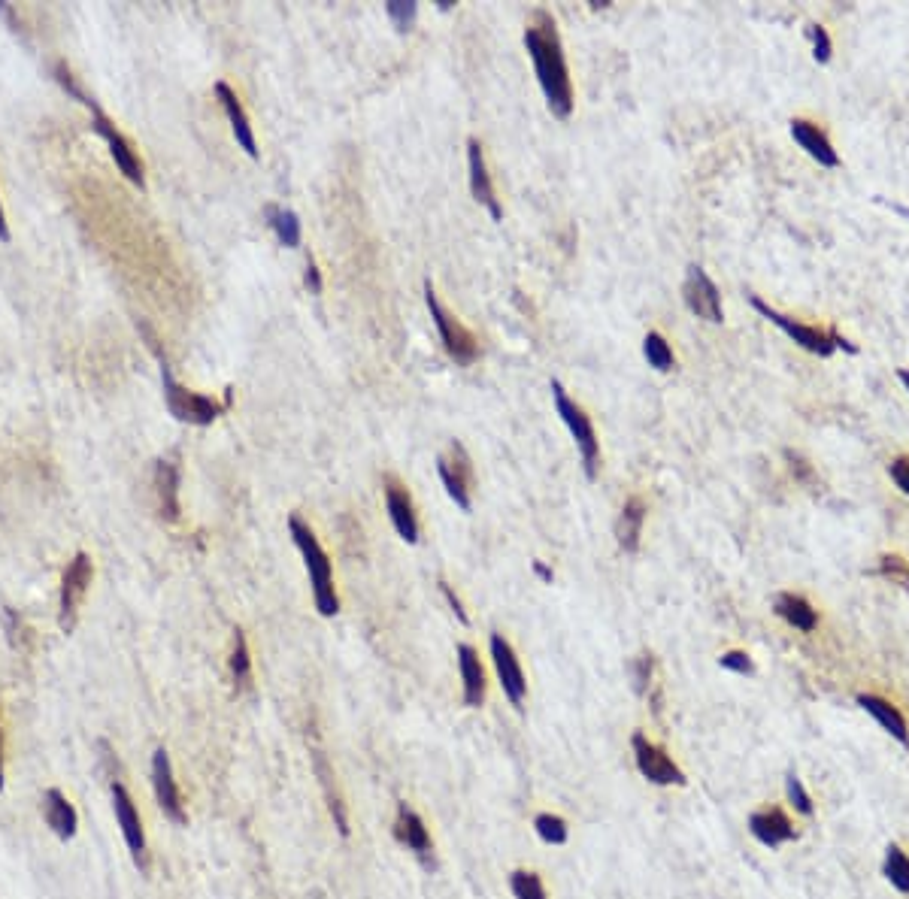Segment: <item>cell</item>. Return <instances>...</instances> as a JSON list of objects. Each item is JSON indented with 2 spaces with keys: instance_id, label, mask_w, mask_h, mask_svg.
Listing matches in <instances>:
<instances>
[{
  "instance_id": "46",
  "label": "cell",
  "mask_w": 909,
  "mask_h": 899,
  "mask_svg": "<svg viewBox=\"0 0 909 899\" xmlns=\"http://www.w3.org/2000/svg\"><path fill=\"white\" fill-rule=\"evenodd\" d=\"M0 791H4V733H0Z\"/></svg>"
},
{
  "instance_id": "40",
  "label": "cell",
  "mask_w": 909,
  "mask_h": 899,
  "mask_svg": "<svg viewBox=\"0 0 909 899\" xmlns=\"http://www.w3.org/2000/svg\"><path fill=\"white\" fill-rule=\"evenodd\" d=\"M810 40H813V55L819 64L831 61V37L822 25H810Z\"/></svg>"
},
{
  "instance_id": "24",
  "label": "cell",
  "mask_w": 909,
  "mask_h": 899,
  "mask_svg": "<svg viewBox=\"0 0 909 899\" xmlns=\"http://www.w3.org/2000/svg\"><path fill=\"white\" fill-rule=\"evenodd\" d=\"M458 666L464 679V706L476 709L485 700V669L473 645H458Z\"/></svg>"
},
{
  "instance_id": "37",
  "label": "cell",
  "mask_w": 909,
  "mask_h": 899,
  "mask_svg": "<svg viewBox=\"0 0 909 899\" xmlns=\"http://www.w3.org/2000/svg\"><path fill=\"white\" fill-rule=\"evenodd\" d=\"M652 666H655V660H652V654H649V651H643L640 657H634V660H631V679H634V691H637L640 697H646V694H649Z\"/></svg>"
},
{
  "instance_id": "35",
  "label": "cell",
  "mask_w": 909,
  "mask_h": 899,
  "mask_svg": "<svg viewBox=\"0 0 909 899\" xmlns=\"http://www.w3.org/2000/svg\"><path fill=\"white\" fill-rule=\"evenodd\" d=\"M385 13H388V19L394 22L397 31H410L416 16H419V4H413V0H388Z\"/></svg>"
},
{
  "instance_id": "42",
  "label": "cell",
  "mask_w": 909,
  "mask_h": 899,
  "mask_svg": "<svg viewBox=\"0 0 909 899\" xmlns=\"http://www.w3.org/2000/svg\"><path fill=\"white\" fill-rule=\"evenodd\" d=\"M440 591H443V597L449 600V606H452V612H455V618L461 621V624H467V612H464V606H461V597L446 585V582H440Z\"/></svg>"
},
{
  "instance_id": "44",
  "label": "cell",
  "mask_w": 909,
  "mask_h": 899,
  "mask_svg": "<svg viewBox=\"0 0 909 899\" xmlns=\"http://www.w3.org/2000/svg\"><path fill=\"white\" fill-rule=\"evenodd\" d=\"M534 573H537V576H540L543 582H552V570H549V567L543 564V560H537V564H534Z\"/></svg>"
},
{
  "instance_id": "34",
  "label": "cell",
  "mask_w": 909,
  "mask_h": 899,
  "mask_svg": "<svg viewBox=\"0 0 909 899\" xmlns=\"http://www.w3.org/2000/svg\"><path fill=\"white\" fill-rule=\"evenodd\" d=\"M785 794H788V803L794 806V812H797V815H803V818H813V815H816L813 797L806 794L803 781H800V775H797L794 769L785 775Z\"/></svg>"
},
{
  "instance_id": "12",
  "label": "cell",
  "mask_w": 909,
  "mask_h": 899,
  "mask_svg": "<svg viewBox=\"0 0 909 899\" xmlns=\"http://www.w3.org/2000/svg\"><path fill=\"white\" fill-rule=\"evenodd\" d=\"M91 116H94V131L107 140V146H110V155H113V161H116V167L125 173V179H131L134 185H140L143 188V182H146V176H143V164H140V158H137V152L131 149V143L116 131V125L104 116V109H100L97 103L91 106Z\"/></svg>"
},
{
  "instance_id": "4",
  "label": "cell",
  "mask_w": 909,
  "mask_h": 899,
  "mask_svg": "<svg viewBox=\"0 0 909 899\" xmlns=\"http://www.w3.org/2000/svg\"><path fill=\"white\" fill-rule=\"evenodd\" d=\"M161 382H164V400H167V409H170V415L176 418V421H185V424H197V427H204V424H213L219 415H222V409H228V403H216L213 397H204V394H191V391H185L176 379H173V373H170V367L167 364H161Z\"/></svg>"
},
{
  "instance_id": "13",
  "label": "cell",
  "mask_w": 909,
  "mask_h": 899,
  "mask_svg": "<svg viewBox=\"0 0 909 899\" xmlns=\"http://www.w3.org/2000/svg\"><path fill=\"white\" fill-rule=\"evenodd\" d=\"M437 473L446 485V494L455 500L461 512H470V485H473V467L461 442H452V458H437Z\"/></svg>"
},
{
  "instance_id": "3",
  "label": "cell",
  "mask_w": 909,
  "mask_h": 899,
  "mask_svg": "<svg viewBox=\"0 0 909 899\" xmlns=\"http://www.w3.org/2000/svg\"><path fill=\"white\" fill-rule=\"evenodd\" d=\"M552 400H555V409L561 415V421L567 424L570 436L576 439V448L582 455V467H585V476L594 479L597 476V461H600V442H597V433H594V424L591 418L582 412V406H576L567 391L561 388V382H552Z\"/></svg>"
},
{
  "instance_id": "41",
  "label": "cell",
  "mask_w": 909,
  "mask_h": 899,
  "mask_svg": "<svg viewBox=\"0 0 909 899\" xmlns=\"http://www.w3.org/2000/svg\"><path fill=\"white\" fill-rule=\"evenodd\" d=\"M888 476H891V482L909 497V458H897V461L888 467Z\"/></svg>"
},
{
  "instance_id": "26",
  "label": "cell",
  "mask_w": 909,
  "mask_h": 899,
  "mask_svg": "<svg viewBox=\"0 0 909 899\" xmlns=\"http://www.w3.org/2000/svg\"><path fill=\"white\" fill-rule=\"evenodd\" d=\"M643 521H646V503L640 497H631L622 506V515L616 521V539L622 545V551L634 554L640 548V536H643Z\"/></svg>"
},
{
  "instance_id": "21",
  "label": "cell",
  "mask_w": 909,
  "mask_h": 899,
  "mask_svg": "<svg viewBox=\"0 0 909 899\" xmlns=\"http://www.w3.org/2000/svg\"><path fill=\"white\" fill-rule=\"evenodd\" d=\"M216 94H219V100H222V106H225V112H228V122H231V128H234L237 143L246 149L249 158H258V143H255V134H252V125H249V119H246V112H243V106H240V100H237V91H234L228 82H216Z\"/></svg>"
},
{
  "instance_id": "45",
  "label": "cell",
  "mask_w": 909,
  "mask_h": 899,
  "mask_svg": "<svg viewBox=\"0 0 909 899\" xmlns=\"http://www.w3.org/2000/svg\"><path fill=\"white\" fill-rule=\"evenodd\" d=\"M0 240H10V228H7V218H4V206H0Z\"/></svg>"
},
{
  "instance_id": "1",
  "label": "cell",
  "mask_w": 909,
  "mask_h": 899,
  "mask_svg": "<svg viewBox=\"0 0 909 899\" xmlns=\"http://www.w3.org/2000/svg\"><path fill=\"white\" fill-rule=\"evenodd\" d=\"M525 46L534 61L540 88L546 94V103L552 109V116L567 119L573 112V85L567 73V61L561 52V40L555 31V19L546 10L534 13V25L525 31Z\"/></svg>"
},
{
  "instance_id": "9",
  "label": "cell",
  "mask_w": 909,
  "mask_h": 899,
  "mask_svg": "<svg viewBox=\"0 0 909 899\" xmlns=\"http://www.w3.org/2000/svg\"><path fill=\"white\" fill-rule=\"evenodd\" d=\"M491 660H494V669H497V679H500V688L507 694V700L522 709L525 697H528V682H525V672H522V663L513 651V645L503 639L500 633H491Z\"/></svg>"
},
{
  "instance_id": "36",
  "label": "cell",
  "mask_w": 909,
  "mask_h": 899,
  "mask_svg": "<svg viewBox=\"0 0 909 899\" xmlns=\"http://www.w3.org/2000/svg\"><path fill=\"white\" fill-rule=\"evenodd\" d=\"M879 576H885L888 582H894V585H900L903 591H909V564H906L903 557L885 554V557L879 560Z\"/></svg>"
},
{
  "instance_id": "6",
  "label": "cell",
  "mask_w": 909,
  "mask_h": 899,
  "mask_svg": "<svg viewBox=\"0 0 909 899\" xmlns=\"http://www.w3.org/2000/svg\"><path fill=\"white\" fill-rule=\"evenodd\" d=\"M752 306L767 318V321H773L782 333H788L791 340L800 346V349H806V352H813V355H819V358H831L834 355V349H837V343H834V333L837 330H822V327H810V324H800V321H794V318H788V315H782V312H776L773 306H767L761 297H752Z\"/></svg>"
},
{
  "instance_id": "8",
  "label": "cell",
  "mask_w": 909,
  "mask_h": 899,
  "mask_svg": "<svg viewBox=\"0 0 909 899\" xmlns=\"http://www.w3.org/2000/svg\"><path fill=\"white\" fill-rule=\"evenodd\" d=\"M682 297H685V306L703 318V321H713V324H722L725 321V312H722V294L716 288V282L706 276L703 267H688V276H685V285H682Z\"/></svg>"
},
{
  "instance_id": "43",
  "label": "cell",
  "mask_w": 909,
  "mask_h": 899,
  "mask_svg": "<svg viewBox=\"0 0 909 899\" xmlns=\"http://www.w3.org/2000/svg\"><path fill=\"white\" fill-rule=\"evenodd\" d=\"M303 279H307V288H310L313 294H322V273H319V267H316L313 258L307 261V276H303Z\"/></svg>"
},
{
  "instance_id": "31",
  "label": "cell",
  "mask_w": 909,
  "mask_h": 899,
  "mask_svg": "<svg viewBox=\"0 0 909 899\" xmlns=\"http://www.w3.org/2000/svg\"><path fill=\"white\" fill-rule=\"evenodd\" d=\"M643 355L649 361V367H655L658 373H667L673 370V349L667 346V340L658 333V330H649L646 340H643Z\"/></svg>"
},
{
  "instance_id": "2",
  "label": "cell",
  "mask_w": 909,
  "mask_h": 899,
  "mask_svg": "<svg viewBox=\"0 0 909 899\" xmlns=\"http://www.w3.org/2000/svg\"><path fill=\"white\" fill-rule=\"evenodd\" d=\"M288 530H291V539L294 545L300 548L303 554V567L310 573V585H313V600H316V609L319 615L331 618L340 612V597H337V588H334V567H331V557L325 554L319 536L313 533V527L291 515L288 518Z\"/></svg>"
},
{
  "instance_id": "33",
  "label": "cell",
  "mask_w": 909,
  "mask_h": 899,
  "mask_svg": "<svg viewBox=\"0 0 909 899\" xmlns=\"http://www.w3.org/2000/svg\"><path fill=\"white\" fill-rule=\"evenodd\" d=\"M510 890L516 899H546V887H543L540 875L528 872V869H516L510 875Z\"/></svg>"
},
{
  "instance_id": "25",
  "label": "cell",
  "mask_w": 909,
  "mask_h": 899,
  "mask_svg": "<svg viewBox=\"0 0 909 899\" xmlns=\"http://www.w3.org/2000/svg\"><path fill=\"white\" fill-rule=\"evenodd\" d=\"M155 494L164 521L179 518V467L173 461H158L155 467Z\"/></svg>"
},
{
  "instance_id": "7",
  "label": "cell",
  "mask_w": 909,
  "mask_h": 899,
  "mask_svg": "<svg viewBox=\"0 0 909 899\" xmlns=\"http://www.w3.org/2000/svg\"><path fill=\"white\" fill-rule=\"evenodd\" d=\"M91 573H94L91 557H88L85 551H79V554L70 560V567H67V573H64V582H61V612H58V624H61L64 633H70V630L76 627V612H79V603H82V597H85V591H88V585H91Z\"/></svg>"
},
{
  "instance_id": "47",
  "label": "cell",
  "mask_w": 909,
  "mask_h": 899,
  "mask_svg": "<svg viewBox=\"0 0 909 899\" xmlns=\"http://www.w3.org/2000/svg\"><path fill=\"white\" fill-rule=\"evenodd\" d=\"M897 379H900V382H903V388L909 391V370H900V373H897Z\"/></svg>"
},
{
  "instance_id": "28",
  "label": "cell",
  "mask_w": 909,
  "mask_h": 899,
  "mask_svg": "<svg viewBox=\"0 0 909 899\" xmlns=\"http://www.w3.org/2000/svg\"><path fill=\"white\" fill-rule=\"evenodd\" d=\"M882 875L888 878V884L909 896V857L900 845H888L885 848V863H882Z\"/></svg>"
},
{
  "instance_id": "32",
  "label": "cell",
  "mask_w": 909,
  "mask_h": 899,
  "mask_svg": "<svg viewBox=\"0 0 909 899\" xmlns=\"http://www.w3.org/2000/svg\"><path fill=\"white\" fill-rule=\"evenodd\" d=\"M534 830H537V836H540L543 842H549V845H564V842L570 839L567 821L558 818V815H552V812L537 815V818H534Z\"/></svg>"
},
{
  "instance_id": "22",
  "label": "cell",
  "mask_w": 909,
  "mask_h": 899,
  "mask_svg": "<svg viewBox=\"0 0 909 899\" xmlns=\"http://www.w3.org/2000/svg\"><path fill=\"white\" fill-rule=\"evenodd\" d=\"M43 815H46V824L52 827V833L58 839H73L76 836V827H79V818H76V809L70 806V800L58 791V788H49L43 794Z\"/></svg>"
},
{
  "instance_id": "5",
  "label": "cell",
  "mask_w": 909,
  "mask_h": 899,
  "mask_svg": "<svg viewBox=\"0 0 909 899\" xmlns=\"http://www.w3.org/2000/svg\"><path fill=\"white\" fill-rule=\"evenodd\" d=\"M425 303H428L431 318H434V324H437V330H440V336H443L446 352H449L458 364H470V361L476 358V340H473V333H470L461 321H455V315L446 312V306L440 303V297H437L431 279L425 282Z\"/></svg>"
},
{
  "instance_id": "10",
  "label": "cell",
  "mask_w": 909,
  "mask_h": 899,
  "mask_svg": "<svg viewBox=\"0 0 909 899\" xmlns=\"http://www.w3.org/2000/svg\"><path fill=\"white\" fill-rule=\"evenodd\" d=\"M631 748L643 778H649L652 784H685V772L673 763V757L661 745H655L643 733H634Z\"/></svg>"
},
{
  "instance_id": "18",
  "label": "cell",
  "mask_w": 909,
  "mask_h": 899,
  "mask_svg": "<svg viewBox=\"0 0 909 899\" xmlns=\"http://www.w3.org/2000/svg\"><path fill=\"white\" fill-rule=\"evenodd\" d=\"M791 137H794V143L810 155L819 167H828V170H834V167H840V155H837V149L831 146V140L819 131V125H813V122H803V119H791Z\"/></svg>"
},
{
  "instance_id": "23",
  "label": "cell",
  "mask_w": 909,
  "mask_h": 899,
  "mask_svg": "<svg viewBox=\"0 0 909 899\" xmlns=\"http://www.w3.org/2000/svg\"><path fill=\"white\" fill-rule=\"evenodd\" d=\"M773 609H776V615L785 621V624H791L794 630H803V633H813L816 627H819V612L810 606V600L806 597H800V594H791V591H785V594H776V600H773Z\"/></svg>"
},
{
  "instance_id": "39",
  "label": "cell",
  "mask_w": 909,
  "mask_h": 899,
  "mask_svg": "<svg viewBox=\"0 0 909 899\" xmlns=\"http://www.w3.org/2000/svg\"><path fill=\"white\" fill-rule=\"evenodd\" d=\"M719 663H722V669L737 672V676H752V672H755V663H752V657L746 651H725L719 657Z\"/></svg>"
},
{
  "instance_id": "19",
  "label": "cell",
  "mask_w": 909,
  "mask_h": 899,
  "mask_svg": "<svg viewBox=\"0 0 909 899\" xmlns=\"http://www.w3.org/2000/svg\"><path fill=\"white\" fill-rule=\"evenodd\" d=\"M394 839L400 842V845H407L410 851H416L422 860H428L431 857V851H434V842H431V833H428V827H425V821L407 806V803H400L397 806V821H394Z\"/></svg>"
},
{
  "instance_id": "29",
  "label": "cell",
  "mask_w": 909,
  "mask_h": 899,
  "mask_svg": "<svg viewBox=\"0 0 909 899\" xmlns=\"http://www.w3.org/2000/svg\"><path fill=\"white\" fill-rule=\"evenodd\" d=\"M231 679H234L237 691H249L252 688V657H249V645H246V633L243 630H234Z\"/></svg>"
},
{
  "instance_id": "16",
  "label": "cell",
  "mask_w": 909,
  "mask_h": 899,
  "mask_svg": "<svg viewBox=\"0 0 909 899\" xmlns=\"http://www.w3.org/2000/svg\"><path fill=\"white\" fill-rule=\"evenodd\" d=\"M467 167H470V191H473L476 203H482L491 218H500L503 209L497 203V194H494V185H491V176H488V167H485L482 143L476 137L467 140Z\"/></svg>"
},
{
  "instance_id": "30",
  "label": "cell",
  "mask_w": 909,
  "mask_h": 899,
  "mask_svg": "<svg viewBox=\"0 0 909 899\" xmlns=\"http://www.w3.org/2000/svg\"><path fill=\"white\" fill-rule=\"evenodd\" d=\"M316 772H319V778H322V784H325V794H328V809H331V818H334V824H337L340 836H349V818H346V806H343L340 794H337V791H331V778H334V772L328 769V763H325V757H322V754H316Z\"/></svg>"
},
{
  "instance_id": "14",
  "label": "cell",
  "mask_w": 909,
  "mask_h": 899,
  "mask_svg": "<svg viewBox=\"0 0 909 899\" xmlns=\"http://www.w3.org/2000/svg\"><path fill=\"white\" fill-rule=\"evenodd\" d=\"M152 784H155V797H158V806L164 812V818H170L173 824H185V806H182V797H179V788H176V778H173V766H170V754L164 748H158L152 754Z\"/></svg>"
},
{
  "instance_id": "15",
  "label": "cell",
  "mask_w": 909,
  "mask_h": 899,
  "mask_svg": "<svg viewBox=\"0 0 909 899\" xmlns=\"http://www.w3.org/2000/svg\"><path fill=\"white\" fill-rule=\"evenodd\" d=\"M382 491H385V509H388V518H391L397 536L403 542H410V545L419 542V518H416V506H413L407 488L388 476Z\"/></svg>"
},
{
  "instance_id": "11",
  "label": "cell",
  "mask_w": 909,
  "mask_h": 899,
  "mask_svg": "<svg viewBox=\"0 0 909 899\" xmlns=\"http://www.w3.org/2000/svg\"><path fill=\"white\" fill-rule=\"evenodd\" d=\"M113 809H116V821L122 827V836L128 842V851L134 857V863L146 872L149 869V857H146V833H143V821L140 812L131 800V794L125 791V784L113 781Z\"/></svg>"
},
{
  "instance_id": "20",
  "label": "cell",
  "mask_w": 909,
  "mask_h": 899,
  "mask_svg": "<svg viewBox=\"0 0 909 899\" xmlns=\"http://www.w3.org/2000/svg\"><path fill=\"white\" fill-rule=\"evenodd\" d=\"M858 706L891 736V739H897L900 745H909V724H906V718L900 715V709L894 706V703H888L885 697H879V694H858Z\"/></svg>"
},
{
  "instance_id": "48",
  "label": "cell",
  "mask_w": 909,
  "mask_h": 899,
  "mask_svg": "<svg viewBox=\"0 0 909 899\" xmlns=\"http://www.w3.org/2000/svg\"><path fill=\"white\" fill-rule=\"evenodd\" d=\"M894 209H897L900 215H906V218H909V209H906V206H894Z\"/></svg>"
},
{
  "instance_id": "27",
  "label": "cell",
  "mask_w": 909,
  "mask_h": 899,
  "mask_svg": "<svg viewBox=\"0 0 909 899\" xmlns=\"http://www.w3.org/2000/svg\"><path fill=\"white\" fill-rule=\"evenodd\" d=\"M267 221H270V228H273V234L279 237L282 246H288V249L300 246V218L291 209L267 206Z\"/></svg>"
},
{
  "instance_id": "17",
  "label": "cell",
  "mask_w": 909,
  "mask_h": 899,
  "mask_svg": "<svg viewBox=\"0 0 909 899\" xmlns=\"http://www.w3.org/2000/svg\"><path fill=\"white\" fill-rule=\"evenodd\" d=\"M749 833H752L761 845H767V848H779V845L797 839L791 818H788L785 809H779V806H770V809L755 812V815L749 818Z\"/></svg>"
},
{
  "instance_id": "38",
  "label": "cell",
  "mask_w": 909,
  "mask_h": 899,
  "mask_svg": "<svg viewBox=\"0 0 909 899\" xmlns=\"http://www.w3.org/2000/svg\"><path fill=\"white\" fill-rule=\"evenodd\" d=\"M52 73H55V79H58V82H61V88H64V91H67V94H73V97H76V100H79V103H85V106H88V109H91V106H94V97H88V94H85V91H82V88H79V82H76V79H73V70H70V67H67V64H64V61H55V67H52Z\"/></svg>"
}]
</instances>
